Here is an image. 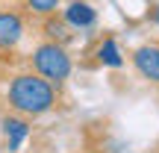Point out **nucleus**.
I'll return each mask as SVG.
<instances>
[{"mask_svg": "<svg viewBox=\"0 0 159 153\" xmlns=\"http://www.w3.org/2000/svg\"><path fill=\"white\" fill-rule=\"evenodd\" d=\"M9 103L24 115H44L56 103V91L41 74H21L9 85Z\"/></svg>", "mask_w": 159, "mask_h": 153, "instance_id": "obj_1", "label": "nucleus"}, {"mask_svg": "<svg viewBox=\"0 0 159 153\" xmlns=\"http://www.w3.org/2000/svg\"><path fill=\"white\" fill-rule=\"evenodd\" d=\"M33 62H35V71H39L47 83H56V85L65 83L68 74H71V59H68V53H65V47L59 44V41L41 44L39 50H35Z\"/></svg>", "mask_w": 159, "mask_h": 153, "instance_id": "obj_2", "label": "nucleus"}, {"mask_svg": "<svg viewBox=\"0 0 159 153\" xmlns=\"http://www.w3.org/2000/svg\"><path fill=\"white\" fill-rule=\"evenodd\" d=\"M133 65L144 79L159 83V44H144L133 53Z\"/></svg>", "mask_w": 159, "mask_h": 153, "instance_id": "obj_3", "label": "nucleus"}, {"mask_svg": "<svg viewBox=\"0 0 159 153\" xmlns=\"http://www.w3.org/2000/svg\"><path fill=\"white\" fill-rule=\"evenodd\" d=\"M24 33V24L15 12H0V47H15Z\"/></svg>", "mask_w": 159, "mask_h": 153, "instance_id": "obj_4", "label": "nucleus"}, {"mask_svg": "<svg viewBox=\"0 0 159 153\" xmlns=\"http://www.w3.org/2000/svg\"><path fill=\"white\" fill-rule=\"evenodd\" d=\"M65 21L71 24V27H80V29H89V27H94V21H97V12L91 9L89 3H80V0H74V3L65 9Z\"/></svg>", "mask_w": 159, "mask_h": 153, "instance_id": "obj_5", "label": "nucleus"}, {"mask_svg": "<svg viewBox=\"0 0 159 153\" xmlns=\"http://www.w3.org/2000/svg\"><path fill=\"white\" fill-rule=\"evenodd\" d=\"M3 127H6V138H9V150H18L21 142L30 136V127L24 124V121H18V118H9Z\"/></svg>", "mask_w": 159, "mask_h": 153, "instance_id": "obj_6", "label": "nucleus"}, {"mask_svg": "<svg viewBox=\"0 0 159 153\" xmlns=\"http://www.w3.org/2000/svg\"><path fill=\"white\" fill-rule=\"evenodd\" d=\"M97 59H100L103 65H112V68H118V65H121V53H118V44H115L112 38H106L100 47H97Z\"/></svg>", "mask_w": 159, "mask_h": 153, "instance_id": "obj_7", "label": "nucleus"}, {"mask_svg": "<svg viewBox=\"0 0 159 153\" xmlns=\"http://www.w3.org/2000/svg\"><path fill=\"white\" fill-rule=\"evenodd\" d=\"M30 6H33V12H39V15H50V12H56L59 0H27Z\"/></svg>", "mask_w": 159, "mask_h": 153, "instance_id": "obj_8", "label": "nucleus"}, {"mask_svg": "<svg viewBox=\"0 0 159 153\" xmlns=\"http://www.w3.org/2000/svg\"><path fill=\"white\" fill-rule=\"evenodd\" d=\"M47 35L56 41H65L68 38V33H65V24L62 21H47Z\"/></svg>", "mask_w": 159, "mask_h": 153, "instance_id": "obj_9", "label": "nucleus"}, {"mask_svg": "<svg viewBox=\"0 0 159 153\" xmlns=\"http://www.w3.org/2000/svg\"><path fill=\"white\" fill-rule=\"evenodd\" d=\"M150 21L159 24V6H153V9H150Z\"/></svg>", "mask_w": 159, "mask_h": 153, "instance_id": "obj_10", "label": "nucleus"}]
</instances>
